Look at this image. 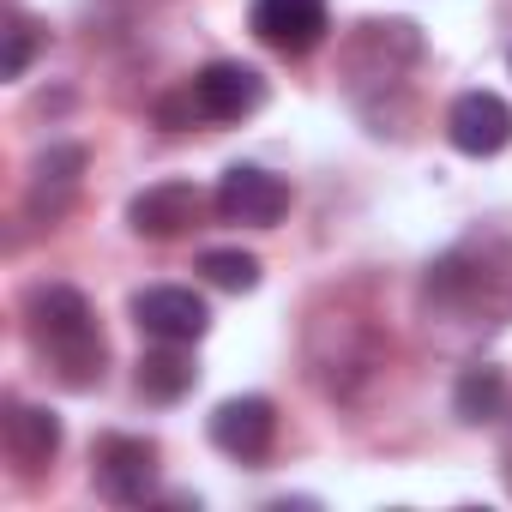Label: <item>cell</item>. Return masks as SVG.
Masks as SVG:
<instances>
[{"label": "cell", "mask_w": 512, "mask_h": 512, "mask_svg": "<svg viewBox=\"0 0 512 512\" xmlns=\"http://www.w3.org/2000/svg\"><path fill=\"white\" fill-rule=\"evenodd\" d=\"M25 332H31V350L55 368V380L67 392H91L103 380L109 344H103L91 302L73 284H37L25 296Z\"/></svg>", "instance_id": "cell-1"}, {"label": "cell", "mask_w": 512, "mask_h": 512, "mask_svg": "<svg viewBox=\"0 0 512 512\" xmlns=\"http://www.w3.org/2000/svg\"><path fill=\"white\" fill-rule=\"evenodd\" d=\"M91 470H97L103 500L115 506H145L157 494V446L139 434H103L91 452Z\"/></svg>", "instance_id": "cell-2"}, {"label": "cell", "mask_w": 512, "mask_h": 512, "mask_svg": "<svg viewBox=\"0 0 512 512\" xmlns=\"http://www.w3.org/2000/svg\"><path fill=\"white\" fill-rule=\"evenodd\" d=\"M211 205H217L223 223L272 229V223L290 211V187H284V175H272V169H260V163H229L223 181H217V193H211Z\"/></svg>", "instance_id": "cell-3"}, {"label": "cell", "mask_w": 512, "mask_h": 512, "mask_svg": "<svg viewBox=\"0 0 512 512\" xmlns=\"http://www.w3.org/2000/svg\"><path fill=\"white\" fill-rule=\"evenodd\" d=\"M199 217H205V193L193 181H157L127 199V223L145 241H175V235L199 229Z\"/></svg>", "instance_id": "cell-4"}, {"label": "cell", "mask_w": 512, "mask_h": 512, "mask_svg": "<svg viewBox=\"0 0 512 512\" xmlns=\"http://www.w3.org/2000/svg\"><path fill=\"white\" fill-rule=\"evenodd\" d=\"M253 37L278 55H314L326 43V0H253Z\"/></svg>", "instance_id": "cell-5"}, {"label": "cell", "mask_w": 512, "mask_h": 512, "mask_svg": "<svg viewBox=\"0 0 512 512\" xmlns=\"http://www.w3.org/2000/svg\"><path fill=\"white\" fill-rule=\"evenodd\" d=\"M187 91H193L199 121H241V115H253L266 103V79L253 67H241V61H211Z\"/></svg>", "instance_id": "cell-6"}, {"label": "cell", "mask_w": 512, "mask_h": 512, "mask_svg": "<svg viewBox=\"0 0 512 512\" xmlns=\"http://www.w3.org/2000/svg\"><path fill=\"white\" fill-rule=\"evenodd\" d=\"M446 139H452V151H464V157H494V151H506V139H512V109H506L494 91H464V97L446 109Z\"/></svg>", "instance_id": "cell-7"}, {"label": "cell", "mask_w": 512, "mask_h": 512, "mask_svg": "<svg viewBox=\"0 0 512 512\" xmlns=\"http://www.w3.org/2000/svg\"><path fill=\"white\" fill-rule=\"evenodd\" d=\"M133 320L139 332H151L157 344H199L211 314L193 290H175V284H157V290H139L133 296Z\"/></svg>", "instance_id": "cell-8"}, {"label": "cell", "mask_w": 512, "mask_h": 512, "mask_svg": "<svg viewBox=\"0 0 512 512\" xmlns=\"http://www.w3.org/2000/svg\"><path fill=\"white\" fill-rule=\"evenodd\" d=\"M272 434H278V416L266 398H223L211 410V446L241 464H260L272 452Z\"/></svg>", "instance_id": "cell-9"}, {"label": "cell", "mask_w": 512, "mask_h": 512, "mask_svg": "<svg viewBox=\"0 0 512 512\" xmlns=\"http://www.w3.org/2000/svg\"><path fill=\"white\" fill-rule=\"evenodd\" d=\"M79 169H85V151L79 145H49L31 169V217H61V205L79 193Z\"/></svg>", "instance_id": "cell-10"}, {"label": "cell", "mask_w": 512, "mask_h": 512, "mask_svg": "<svg viewBox=\"0 0 512 512\" xmlns=\"http://www.w3.org/2000/svg\"><path fill=\"white\" fill-rule=\"evenodd\" d=\"M7 452L19 458L25 476H37V470L61 452V422H55L49 410H37V404H13V410H7Z\"/></svg>", "instance_id": "cell-11"}, {"label": "cell", "mask_w": 512, "mask_h": 512, "mask_svg": "<svg viewBox=\"0 0 512 512\" xmlns=\"http://www.w3.org/2000/svg\"><path fill=\"white\" fill-rule=\"evenodd\" d=\"M193 380H199V368H193V356H187L181 344H157V350L139 356V392H145L151 404H175V398H187Z\"/></svg>", "instance_id": "cell-12"}, {"label": "cell", "mask_w": 512, "mask_h": 512, "mask_svg": "<svg viewBox=\"0 0 512 512\" xmlns=\"http://www.w3.org/2000/svg\"><path fill=\"white\" fill-rule=\"evenodd\" d=\"M199 278H205L211 290L247 296L253 284H260V260H253V253H241V247H205V253H199Z\"/></svg>", "instance_id": "cell-13"}, {"label": "cell", "mask_w": 512, "mask_h": 512, "mask_svg": "<svg viewBox=\"0 0 512 512\" xmlns=\"http://www.w3.org/2000/svg\"><path fill=\"white\" fill-rule=\"evenodd\" d=\"M452 410H458L464 422H494V416L506 410V380H500L494 368H464V380H458V392H452Z\"/></svg>", "instance_id": "cell-14"}, {"label": "cell", "mask_w": 512, "mask_h": 512, "mask_svg": "<svg viewBox=\"0 0 512 512\" xmlns=\"http://www.w3.org/2000/svg\"><path fill=\"white\" fill-rule=\"evenodd\" d=\"M31 55H37V25H31L25 13H13V19H7V61H0V73H7V79H25Z\"/></svg>", "instance_id": "cell-15"}, {"label": "cell", "mask_w": 512, "mask_h": 512, "mask_svg": "<svg viewBox=\"0 0 512 512\" xmlns=\"http://www.w3.org/2000/svg\"><path fill=\"white\" fill-rule=\"evenodd\" d=\"M500 464H506V482H512V440H506V452H500Z\"/></svg>", "instance_id": "cell-16"}]
</instances>
